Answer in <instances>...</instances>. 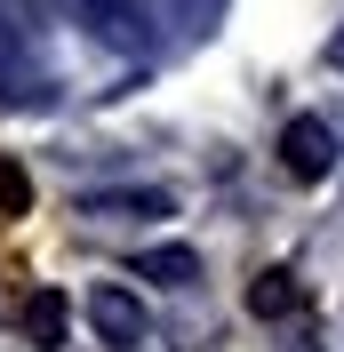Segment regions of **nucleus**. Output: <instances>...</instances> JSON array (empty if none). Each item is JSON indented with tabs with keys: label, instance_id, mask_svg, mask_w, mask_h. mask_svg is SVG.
Listing matches in <instances>:
<instances>
[{
	"label": "nucleus",
	"instance_id": "1",
	"mask_svg": "<svg viewBox=\"0 0 344 352\" xmlns=\"http://www.w3.org/2000/svg\"><path fill=\"white\" fill-rule=\"evenodd\" d=\"M280 168L297 176V184H321V176L336 168V136H328V120H312V112L288 120V129H280Z\"/></svg>",
	"mask_w": 344,
	"mask_h": 352
},
{
	"label": "nucleus",
	"instance_id": "2",
	"mask_svg": "<svg viewBox=\"0 0 344 352\" xmlns=\"http://www.w3.org/2000/svg\"><path fill=\"white\" fill-rule=\"evenodd\" d=\"M248 312H257V320H280V312H304V280L297 272H257V288H248Z\"/></svg>",
	"mask_w": 344,
	"mask_h": 352
},
{
	"label": "nucleus",
	"instance_id": "3",
	"mask_svg": "<svg viewBox=\"0 0 344 352\" xmlns=\"http://www.w3.org/2000/svg\"><path fill=\"white\" fill-rule=\"evenodd\" d=\"M88 320H96L105 336H136V329H144V312H136L129 288H96V296H88Z\"/></svg>",
	"mask_w": 344,
	"mask_h": 352
},
{
	"label": "nucleus",
	"instance_id": "4",
	"mask_svg": "<svg viewBox=\"0 0 344 352\" xmlns=\"http://www.w3.org/2000/svg\"><path fill=\"white\" fill-rule=\"evenodd\" d=\"M136 272H144V280H160V288H193V280H200V256H193V248H144V256H136Z\"/></svg>",
	"mask_w": 344,
	"mask_h": 352
},
{
	"label": "nucleus",
	"instance_id": "5",
	"mask_svg": "<svg viewBox=\"0 0 344 352\" xmlns=\"http://www.w3.org/2000/svg\"><path fill=\"white\" fill-rule=\"evenodd\" d=\"M24 336H32V344H65V296H56V288H41V296H32V305H24Z\"/></svg>",
	"mask_w": 344,
	"mask_h": 352
},
{
	"label": "nucleus",
	"instance_id": "6",
	"mask_svg": "<svg viewBox=\"0 0 344 352\" xmlns=\"http://www.w3.org/2000/svg\"><path fill=\"white\" fill-rule=\"evenodd\" d=\"M328 65H344V32H336V41H328Z\"/></svg>",
	"mask_w": 344,
	"mask_h": 352
}]
</instances>
